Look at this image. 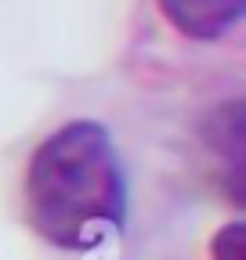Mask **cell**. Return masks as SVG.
Returning a JSON list of instances; mask_svg holds the SVG:
<instances>
[{
    "instance_id": "1",
    "label": "cell",
    "mask_w": 246,
    "mask_h": 260,
    "mask_svg": "<svg viewBox=\"0 0 246 260\" xmlns=\"http://www.w3.org/2000/svg\"><path fill=\"white\" fill-rule=\"evenodd\" d=\"M29 228L62 253L119 239L131 213L123 155L98 119H69L33 148L22 181Z\"/></svg>"
},
{
    "instance_id": "2",
    "label": "cell",
    "mask_w": 246,
    "mask_h": 260,
    "mask_svg": "<svg viewBox=\"0 0 246 260\" xmlns=\"http://www.w3.org/2000/svg\"><path fill=\"white\" fill-rule=\"evenodd\" d=\"M199 138L206 145V152L221 162V184L228 191V199L235 206L246 203V112L242 102L232 98V102L213 105L203 123H199Z\"/></svg>"
},
{
    "instance_id": "3",
    "label": "cell",
    "mask_w": 246,
    "mask_h": 260,
    "mask_svg": "<svg viewBox=\"0 0 246 260\" xmlns=\"http://www.w3.org/2000/svg\"><path fill=\"white\" fill-rule=\"evenodd\" d=\"M156 8L184 40L213 44V40H225L242 22L246 0H156Z\"/></svg>"
},
{
    "instance_id": "4",
    "label": "cell",
    "mask_w": 246,
    "mask_h": 260,
    "mask_svg": "<svg viewBox=\"0 0 246 260\" xmlns=\"http://www.w3.org/2000/svg\"><path fill=\"white\" fill-rule=\"evenodd\" d=\"M210 260H246V224L228 220L210 239Z\"/></svg>"
}]
</instances>
